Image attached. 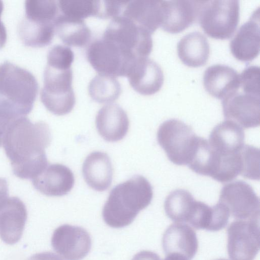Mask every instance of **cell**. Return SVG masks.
<instances>
[{
	"instance_id": "44dd1931",
	"label": "cell",
	"mask_w": 260,
	"mask_h": 260,
	"mask_svg": "<svg viewBox=\"0 0 260 260\" xmlns=\"http://www.w3.org/2000/svg\"><path fill=\"white\" fill-rule=\"evenodd\" d=\"M95 123L101 136L111 142L122 140L129 127L126 113L116 104H108L100 109L96 116Z\"/></svg>"
},
{
	"instance_id": "8fae6325",
	"label": "cell",
	"mask_w": 260,
	"mask_h": 260,
	"mask_svg": "<svg viewBox=\"0 0 260 260\" xmlns=\"http://www.w3.org/2000/svg\"><path fill=\"white\" fill-rule=\"evenodd\" d=\"M231 260H253L259 250V219L235 220L228 228Z\"/></svg>"
},
{
	"instance_id": "ba28073f",
	"label": "cell",
	"mask_w": 260,
	"mask_h": 260,
	"mask_svg": "<svg viewBox=\"0 0 260 260\" xmlns=\"http://www.w3.org/2000/svg\"><path fill=\"white\" fill-rule=\"evenodd\" d=\"M102 38L113 42L136 58L147 57L152 50L151 34L122 15L112 18Z\"/></svg>"
},
{
	"instance_id": "9c48e42d",
	"label": "cell",
	"mask_w": 260,
	"mask_h": 260,
	"mask_svg": "<svg viewBox=\"0 0 260 260\" xmlns=\"http://www.w3.org/2000/svg\"><path fill=\"white\" fill-rule=\"evenodd\" d=\"M86 56L91 66L99 74L114 77L126 76L136 59L113 42L102 38L89 45Z\"/></svg>"
},
{
	"instance_id": "e575fe53",
	"label": "cell",
	"mask_w": 260,
	"mask_h": 260,
	"mask_svg": "<svg viewBox=\"0 0 260 260\" xmlns=\"http://www.w3.org/2000/svg\"><path fill=\"white\" fill-rule=\"evenodd\" d=\"M13 120V119L0 114V147L3 145L4 138L7 130Z\"/></svg>"
},
{
	"instance_id": "e0dca14e",
	"label": "cell",
	"mask_w": 260,
	"mask_h": 260,
	"mask_svg": "<svg viewBox=\"0 0 260 260\" xmlns=\"http://www.w3.org/2000/svg\"><path fill=\"white\" fill-rule=\"evenodd\" d=\"M162 21L160 27L170 34L183 31L197 20L198 1H161Z\"/></svg>"
},
{
	"instance_id": "3957f363",
	"label": "cell",
	"mask_w": 260,
	"mask_h": 260,
	"mask_svg": "<svg viewBox=\"0 0 260 260\" xmlns=\"http://www.w3.org/2000/svg\"><path fill=\"white\" fill-rule=\"evenodd\" d=\"M39 85L31 73L8 61L0 66V114L11 119L30 113Z\"/></svg>"
},
{
	"instance_id": "8992f818",
	"label": "cell",
	"mask_w": 260,
	"mask_h": 260,
	"mask_svg": "<svg viewBox=\"0 0 260 260\" xmlns=\"http://www.w3.org/2000/svg\"><path fill=\"white\" fill-rule=\"evenodd\" d=\"M239 1H199L197 20L204 32L218 40L231 38L239 20Z\"/></svg>"
},
{
	"instance_id": "5b68a950",
	"label": "cell",
	"mask_w": 260,
	"mask_h": 260,
	"mask_svg": "<svg viewBox=\"0 0 260 260\" xmlns=\"http://www.w3.org/2000/svg\"><path fill=\"white\" fill-rule=\"evenodd\" d=\"M201 137L183 121L170 119L159 126L157 140L169 159L173 164L187 166L192 160Z\"/></svg>"
},
{
	"instance_id": "1f68e13d",
	"label": "cell",
	"mask_w": 260,
	"mask_h": 260,
	"mask_svg": "<svg viewBox=\"0 0 260 260\" xmlns=\"http://www.w3.org/2000/svg\"><path fill=\"white\" fill-rule=\"evenodd\" d=\"M259 67H247L239 75V88L245 93L259 95Z\"/></svg>"
},
{
	"instance_id": "277c9868",
	"label": "cell",
	"mask_w": 260,
	"mask_h": 260,
	"mask_svg": "<svg viewBox=\"0 0 260 260\" xmlns=\"http://www.w3.org/2000/svg\"><path fill=\"white\" fill-rule=\"evenodd\" d=\"M25 15L18 30L24 45L42 47L51 43L55 33L54 21L58 9L52 0H26Z\"/></svg>"
},
{
	"instance_id": "d590c367",
	"label": "cell",
	"mask_w": 260,
	"mask_h": 260,
	"mask_svg": "<svg viewBox=\"0 0 260 260\" xmlns=\"http://www.w3.org/2000/svg\"><path fill=\"white\" fill-rule=\"evenodd\" d=\"M4 10V4L0 1V49L5 45L7 39V34L6 27L4 23L1 19V15Z\"/></svg>"
},
{
	"instance_id": "8d00e7d4",
	"label": "cell",
	"mask_w": 260,
	"mask_h": 260,
	"mask_svg": "<svg viewBox=\"0 0 260 260\" xmlns=\"http://www.w3.org/2000/svg\"><path fill=\"white\" fill-rule=\"evenodd\" d=\"M8 186L6 179L0 178V204L8 198Z\"/></svg>"
},
{
	"instance_id": "484cf974",
	"label": "cell",
	"mask_w": 260,
	"mask_h": 260,
	"mask_svg": "<svg viewBox=\"0 0 260 260\" xmlns=\"http://www.w3.org/2000/svg\"><path fill=\"white\" fill-rule=\"evenodd\" d=\"M55 32L66 45L83 47L90 41L91 33L83 20L62 14H58L54 21Z\"/></svg>"
},
{
	"instance_id": "f1b7e54d",
	"label": "cell",
	"mask_w": 260,
	"mask_h": 260,
	"mask_svg": "<svg viewBox=\"0 0 260 260\" xmlns=\"http://www.w3.org/2000/svg\"><path fill=\"white\" fill-rule=\"evenodd\" d=\"M57 4L61 14L67 16L83 20L99 16L100 1L61 0Z\"/></svg>"
},
{
	"instance_id": "2e32d148",
	"label": "cell",
	"mask_w": 260,
	"mask_h": 260,
	"mask_svg": "<svg viewBox=\"0 0 260 260\" xmlns=\"http://www.w3.org/2000/svg\"><path fill=\"white\" fill-rule=\"evenodd\" d=\"M258 9L241 26L230 42L231 52L236 59L247 62L257 57L260 49Z\"/></svg>"
},
{
	"instance_id": "7a4b0ae2",
	"label": "cell",
	"mask_w": 260,
	"mask_h": 260,
	"mask_svg": "<svg viewBox=\"0 0 260 260\" xmlns=\"http://www.w3.org/2000/svg\"><path fill=\"white\" fill-rule=\"evenodd\" d=\"M153 198L152 187L147 179L135 175L111 190L102 211L105 222L113 228L129 225Z\"/></svg>"
},
{
	"instance_id": "ffe728a7",
	"label": "cell",
	"mask_w": 260,
	"mask_h": 260,
	"mask_svg": "<svg viewBox=\"0 0 260 260\" xmlns=\"http://www.w3.org/2000/svg\"><path fill=\"white\" fill-rule=\"evenodd\" d=\"M203 83L209 94L222 100L239 89V74L228 66L214 64L205 70Z\"/></svg>"
},
{
	"instance_id": "83f0119b",
	"label": "cell",
	"mask_w": 260,
	"mask_h": 260,
	"mask_svg": "<svg viewBox=\"0 0 260 260\" xmlns=\"http://www.w3.org/2000/svg\"><path fill=\"white\" fill-rule=\"evenodd\" d=\"M121 91L120 84L114 77L104 74L96 75L88 85L90 97L99 103H109L115 101Z\"/></svg>"
},
{
	"instance_id": "9a60e30c",
	"label": "cell",
	"mask_w": 260,
	"mask_h": 260,
	"mask_svg": "<svg viewBox=\"0 0 260 260\" xmlns=\"http://www.w3.org/2000/svg\"><path fill=\"white\" fill-rule=\"evenodd\" d=\"M126 77L132 87L144 95H152L158 92L164 80L160 67L148 57L136 58L129 68Z\"/></svg>"
},
{
	"instance_id": "52a82bcc",
	"label": "cell",
	"mask_w": 260,
	"mask_h": 260,
	"mask_svg": "<svg viewBox=\"0 0 260 260\" xmlns=\"http://www.w3.org/2000/svg\"><path fill=\"white\" fill-rule=\"evenodd\" d=\"M72 80L71 68H59L47 64L40 96L44 106L53 114L63 115L73 110L76 99Z\"/></svg>"
},
{
	"instance_id": "d6a6232c",
	"label": "cell",
	"mask_w": 260,
	"mask_h": 260,
	"mask_svg": "<svg viewBox=\"0 0 260 260\" xmlns=\"http://www.w3.org/2000/svg\"><path fill=\"white\" fill-rule=\"evenodd\" d=\"M28 260H63L56 254L49 251L36 253L31 256Z\"/></svg>"
},
{
	"instance_id": "30bf717a",
	"label": "cell",
	"mask_w": 260,
	"mask_h": 260,
	"mask_svg": "<svg viewBox=\"0 0 260 260\" xmlns=\"http://www.w3.org/2000/svg\"><path fill=\"white\" fill-rule=\"evenodd\" d=\"M218 202L226 207L236 220L259 219V198L245 181H234L223 186Z\"/></svg>"
},
{
	"instance_id": "7c38bea8",
	"label": "cell",
	"mask_w": 260,
	"mask_h": 260,
	"mask_svg": "<svg viewBox=\"0 0 260 260\" xmlns=\"http://www.w3.org/2000/svg\"><path fill=\"white\" fill-rule=\"evenodd\" d=\"M51 242L53 249L66 260L82 259L91 247V239L86 230L67 224L54 230Z\"/></svg>"
},
{
	"instance_id": "4dcf8cb0",
	"label": "cell",
	"mask_w": 260,
	"mask_h": 260,
	"mask_svg": "<svg viewBox=\"0 0 260 260\" xmlns=\"http://www.w3.org/2000/svg\"><path fill=\"white\" fill-rule=\"evenodd\" d=\"M74 59V54L70 47L56 45L48 52L47 64L59 68L70 69Z\"/></svg>"
},
{
	"instance_id": "cb8c5ba5",
	"label": "cell",
	"mask_w": 260,
	"mask_h": 260,
	"mask_svg": "<svg viewBox=\"0 0 260 260\" xmlns=\"http://www.w3.org/2000/svg\"><path fill=\"white\" fill-rule=\"evenodd\" d=\"M120 15L124 16L152 34L162 21L161 1H127Z\"/></svg>"
},
{
	"instance_id": "4316f807",
	"label": "cell",
	"mask_w": 260,
	"mask_h": 260,
	"mask_svg": "<svg viewBox=\"0 0 260 260\" xmlns=\"http://www.w3.org/2000/svg\"><path fill=\"white\" fill-rule=\"evenodd\" d=\"M197 201L187 190L178 189L166 198L164 208L168 217L176 223H188Z\"/></svg>"
},
{
	"instance_id": "7402d4cb",
	"label": "cell",
	"mask_w": 260,
	"mask_h": 260,
	"mask_svg": "<svg viewBox=\"0 0 260 260\" xmlns=\"http://www.w3.org/2000/svg\"><path fill=\"white\" fill-rule=\"evenodd\" d=\"M243 128L236 123L226 120L216 125L211 131L208 143L219 155L239 152L244 145Z\"/></svg>"
},
{
	"instance_id": "d6986e66",
	"label": "cell",
	"mask_w": 260,
	"mask_h": 260,
	"mask_svg": "<svg viewBox=\"0 0 260 260\" xmlns=\"http://www.w3.org/2000/svg\"><path fill=\"white\" fill-rule=\"evenodd\" d=\"M162 246L166 255L176 253L191 260L198 249L196 233L187 224L175 222L165 231Z\"/></svg>"
},
{
	"instance_id": "836d02e7",
	"label": "cell",
	"mask_w": 260,
	"mask_h": 260,
	"mask_svg": "<svg viewBox=\"0 0 260 260\" xmlns=\"http://www.w3.org/2000/svg\"><path fill=\"white\" fill-rule=\"evenodd\" d=\"M132 260H161V259L159 256L154 252L143 250L135 254Z\"/></svg>"
},
{
	"instance_id": "603a6c76",
	"label": "cell",
	"mask_w": 260,
	"mask_h": 260,
	"mask_svg": "<svg viewBox=\"0 0 260 260\" xmlns=\"http://www.w3.org/2000/svg\"><path fill=\"white\" fill-rule=\"evenodd\" d=\"M84 179L87 185L98 191L106 190L113 178V168L108 154L101 151L90 153L82 166Z\"/></svg>"
},
{
	"instance_id": "f546056e",
	"label": "cell",
	"mask_w": 260,
	"mask_h": 260,
	"mask_svg": "<svg viewBox=\"0 0 260 260\" xmlns=\"http://www.w3.org/2000/svg\"><path fill=\"white\" fill-rule=\"evenodd\" d=\"M243 177L251 180L259 179V150L253 146L244 144L241 149Z\"/></svg>"
},
{
	"instance_id": "ac0fdd59",
	"label": "cell",
	"mask_w": 260,
	"mask_h": 260,
	"mask_svg": "<svg viewBox=\"0 0 260 260\" xmlns=\"http://www.w3.org/2000/svg\"><path fill=\"white\" fill-rule=\"evenodd\" d=\"M34 187L47 196L59 197L69 193L74 186L75 179L72 171L67 166L48 164L32 180Z\"/></svg>"
},
{
	"instance_id": "d4e9b609",
	"label": "cell",
	"mask_w": 260,
	"mask_h": 260,
	"mask_svg": "<svg viewBox=\"0 0 260 260\" xmlns=\"http://www.w3.org/2000/svg\"><path fill=\"white\" fill-rule=\"evenodd\" d=\"M178 56L186 66L198 68L204 66L210 55V46L206 37L200 32L189 33L178 42Z\"/></svg>"
},
{
	"instance_id": "6da1fadb",
	"label": "cell",
	"mask_w": 260,
	"mask_h": 260,
	"mask_svg": "<svg viewBox=\"0 0 260 260\" xmlns=\"http://www.w3.org/2000/svg\"><path fill=\"white\" fill-rule=\"evenodd\" d=\"M51 141V131L45 122L33 123L26 116L13 119L3 142L13 174L22 179L37 176L49 164L45 150Z\"/></svg>"
},
{
	"instance_id": "4fadbf2b",
	"label": "cell",
	"mask_w": 260,
	"mask_h": 260,
	"mask_svg": "<svg viewBox=\"0 0 260 260\" xmlns=\"http://www.w3.org/2000/svg\"><path fill=\"white\" fill-rule=\"evenodd\" d=\"M238 90L222 100L225 119L232 121L244 128L258 126L260 96L243 91L240 92Z\"/></svg>"
},
{
	"instance_id": "f35d334b",
	"label": "cell",
	"mask_w": 260,
	"mask_h": 260,
	"mask_svg": "<svg viewBox=\"0 0 260 260\" xmlns=\"http://www.w3.org/2000/svg\"><path fill=\"white\" fill-rule=\"evenodd\" d=\"M216 260H228V259H224V258H220V259H216Z\"/></svg>"
},
{
	"instance_id": "5bb4252c",
	"label": "cell",
	"mask_w": 260,
	"mask_h": 260,
	"mask_svg": "<svg viewBox=\"0 0 260 260\" xmlns=\"http://www.w3.org/2000/svg\"><path fill=\"white\" fill-rule=\"evenodd\" d=\"M27 218L24 203L19 198H7L0 204V238L13 245L21 238Z\"/></svg>"
},
{
	"instance_id": "74e56055",
	"label": "cell",
	"mask_w": 260,
	"mask_h": 260,
	"mask_svg": "<svg viewBox=\"0 0 260 260\" xmlns=\"http://www.w3.org/2000/svg\"><path fill=\"white\" fill-rule=\"evenodd\" d=\"M164 260H187L184 256L172 253L170 254L167 255V256L165 258Z\"/></svg>"
}]
</instances>
